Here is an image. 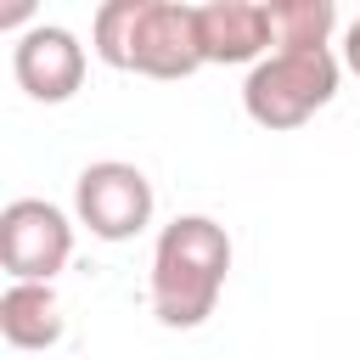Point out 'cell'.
<instances>
[{"label":"cell","mask_w":360,"mask_h":360,"mask_svg":"<svg viewBox=\"0 0 360 360\" xmlns=\"http://www.w3.org/2000/svg\"><path fill=\"white\" fill-rule=\"evenodd\" d=\"M343 62L360 73V17H354V28H349V39H343Z\"/></svg>","instance_id":"obj_12"},{"label":"cell","mask_w":360,"mask_h":360,"mask_svg":"<svg viewBox=\"0 0 360 360\" xmlns=\"http://www.w3.org/2000/svg\"><path fill=\"white\" fill-rule=\"evenodd\" d=\"M79 219L90 225V236L101 242H124L152 219V186L135 163H90L79 174Z\"/></svg>","instance_id":"obj_5"},{"label":"cell","mask_w":360,"mask_h":360,"mask_svg":"<svg viewBox=\"0 0 360 360\" xmlns=\"http://www.w3.org/2000/svg\"><path fill=\"white\" fill-rule=\"evenodd\" d=\"M338 90V62L332 51H276L259 62L242 84L248 118L264 129H298L309 112H321Z\"/></svg>","instance_id":"obj_2"},{"label":"cell","mask_w":360,"mask_h":360,"mask_svg":"<svg viewBox=\"0 0 360 360\" xmlns=\"http://www.w3.org/2000/svg\"><path fill=\"white\" fill-rule=\"evenodd\" d=\"M28 17H34L28 0H6V6H0V28H17V22H28Z\"/></svg>","instance_id":"obj_11"},{"label":"cell","mask_w":360,"mask_h":360,"mask_svg":"<svg viewBox=\"0 0 360 360\" xmlns=\"http://www.w3.org/2000/svg\"><path fill=\"white\" fill-rule=\"evenodd\" d=\"M73 253V225L51 202H6L0 208V264L11 281H51Z\"/></svg>","instance_id":"obj_4"},{"label":"cell","mask_w":360,"mask_h":360,"mask_svg":"<svg viewBox=\"0 0 360 360\" xmlns=\"http://www.w3.org/2000/svg\"><path fill=\"white\" fill-rule=\"evenodd\" d=\"M135 17H141V0H112V6L96 11V56H101L107 68H129Z\"/></svg>","instance_id":"obj_10"},{"label":"cell","mask_w":360,"mask_h":360,"mask_svg":"<svg viewBox=\"0 0 360 360\" xmlns=\"http://www.w3.org/2000/svg\"><path fill=\"white\" fill-rule=\"evenodd\" d=\"M202 17V56L208 62H253L276 34H270V6H248V0H214L197 6Z\"/></svg>","instance_id":"obj_7"},{"label":"cell","mask_w":360,"mask_h":360,"mask_svg":"<svg viewBox=\"0 0 360 360\" xmlns=\"http://www.w3.org/2000/svg\"><path fill=\"white\" fill-rule=\"evenodd\" d=\"M202 62L208 56H202V17H197V6L141 0L135 39H129V68L146 73V79H186Z\"/></svg>","instance_id":"obj_3"},{"label":"cell","mask_w":360,"mask_h":360,"mask_svg":"<svg viewBox=\"0 0 360 360\" xmlns=\"http://www.w3.org/2000/svg\"><path fill=\"white\" fill-rule=\"evenodd\" d=\"M0 338L11 349H51L62 338V304L51 281H11L0 292Z\"/></svg>","instance_id":"obj_8"},{"label":"cell","mask_w":360,"mask_h":360,"mask_svg":"<svg viewBox=\"0 0 360 360\" xmlns=\"http://www.w3.org/2000/svg\"><path fill=\"white\" fill-rule=\"evenodd\" d=\"M231 270V236L202 219L186 214L174 225H163L158 253H152V309L163 326H202L219 304Z\"/></svg>","instance_id":"obj_1"},{"label":"cell","mask_w":360,"mask_h":360,"mask_svg":"<svg viewBox=\"0 0 360 360\" xmlns=\"http://www.w3.org/2000/svg\"><path fill=\"white\" fill-rule=\"evenodd\" d=\"M332 22H338V6L332 0H276L270 6L276 51H326Z\"/></svg>","instance_id":"obj_9"},{"label":"cell","mask_w":360,"mask_h":360,"mask_svg":"<svg viewBox=\"0 0 360 360\" xmlns=\"http://www.w3.org/2000/svg\"><path fill=\"white\" fill-rule=\"evenodd\" d=\"M11 68H17V84L34 101H68L84 84V51H79V39L68 28H34V34H22Z\"/></svg>","instance_id":"obj_6"}]
</instances>
